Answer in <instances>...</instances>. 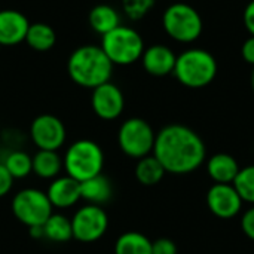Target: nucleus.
<instances>
[{
  "mask_svg": "<svg viewBox=\"0 0 254 254\" xmlns=\"http://www.w3.org/2000/svg\"><path fill=\"white\" fill-rule=\"evenodd\" d=\"M153 156L170 174H190L205 161V144L189 127L171 124L155 137Z\"/></svg>",
  "mask_w": 254,
  "mask_h": 254,
  "instance_id": "obj_1",
  "label": "nucleus"
},
{
  "mask_svg": "<svg viewBox=\"0 0 254 254\" xmlns=\"http://www.w3.org/2000/svg\"><path fill=\"white\" fill-rule=\"evenodd\" d=\"M67 71L76 85L94 89L106 82H110L113 64L101 46L83 45L74 49L68 57Z\"/></svg>",
  "mask_w": 254,
  "mask_h": 254,
  "instance_id": "obj_2",
  "label": "nucleus"
},
{
  "mask_svg": "<svg viewBox=\"0 0 254 254\" xmlns=\"http://www.w3.org/2000/svg\"><path fill=\"white\" fill-rule=\"evenodd\" d=\"M173 73L186 88H205L217 74V61L208 51L192 48L177 55Z\"/></svg>",
  "mask_w": 254,
  "mask_h": 254,
  "instance_id": "obj_3",
  "label": "nucleus"
},
{
  "mask_svg": "<svg viewBox=\"0 0 254 254\" xmlns=\"http://www.w3.org/2000/svg\"><path fill=\"white\" fill-rule=\"evenodd\" d=\"M63 167L68 177L79 183L101 174L104 167V153L92 140H77L65 152Z\"/></svg>",
  "mask_w": 254,
  "mask_h": 254,
  "instance_id": "obj_4",
  "label": "nucleus"
},
{
  "mask_svg": "<svg viewBox=\"0 0 254 254\" xmlns=\"http://www.w3.org/2000/svg\"><path fill=\"white\" fill-rule=\"evenodd\" d=\"M101 49L113 65H129L141 60L144 52L143 37L128 25H119L101 39Z\"/></svg>",
  "mask_w": 254,
  "mask_h": 254,
  "instance_id": "obj_5",
  "label": "nucleus"
},
{
  "mask_svg": "<svg viewBox=\"0 0 254 254\" xmlns=\"http://www.w3.org/2000/svg\"><path fill=\"white\" fill-rule=\"evenodd\" d=\"M165 33L179 43H192L202 33V18L188 3H174L162 15Z\"/></svg>",
  "mask_w": 254,
  "mask_h": 254,
  "instance_id": "obj_6",
  "label": "nucleus"
},
{
  "mask_svg": "<svg viewBox=\"0 0 254 254\" xmlns=\"http://www.w3.org/2000/svg\"><path fill=\"white\" fill-rule=\"evenodd\" d=\"M52 208L46 192L33 188L19 190L12 199L13 216L28 228L42 226L52 214Z\"/></svg>",
  "mask_w": 254,
  "mask_h": 254,
  "instance_id": "obj_7",
  "label": "nucleus"
},
{
  "mask_svg": "<svg viewBox=\"0 0 254 254\" xmlns=\"http://www.w3.org/2000/svg\"><path fill=\"white\" fill-rule=\"evenodd\" d=\"M155 131L141 118L127 119L118 131V143L121 150L134 159H141L153 152Z\"/></svg>",
  "mask_w": 254,
  "mask_h": 254,
  "instance_id": "obj_8",
  "label": "nucleus"
},
{
  "mask_svg": "<svg viewBox=\"0 0 254 254\" xmlns=\"http://www.w3.org/2000/svg\"><path fill=\"white\" fill-rule=\"evenodd\" d=\"M109 228V217L103 207L86 204L79 208L71 219L73 238L80 243L98 241Z\"/></svg>",
  "mask_w": 254,
  "mask_h": 254,
  "instance_id": "obj_9",
  "label": "nucleus"
},
{
  "mask_svg": "<svg viewBox=\"0 0 254 254\" xmlns=\"http://www.w3.org/2000/svg\"><path fill=\"white\" fill-rule=\"evenodd\" d=\"M30 137L39 150L58 152L65 143L67 131L60 118L54 115H40L31 122Z\"/></svg>",
  "mask_w": 254,
  "mask_h": 254,
  "instance_id": "obj_10",
  "label": "nucleus"
},
{
  "mask_svg": "<svg viewBox=\"0 0 254 254\" xmlns=\"http://www.w3.org/2000/svg\"><path fill=\"white\" fill-rule=\"evenodd\" d=\"M244 201L238 195L234 185L214 183L207 192L208 210L219 219H232L243 210Z\"/></svg>",
  "mask_w": 254,
  "mask_h": 254,
  "instance_id": "obj_11",
  "label": "nucleus"
},
{
  "mask_svg": "<svg viewBox=\"0 0 254 254\" xmlns=\"http://www.w3.org/2000/svg\"><path fill=\"white\" fill-rule=\"evenodd\" d=\"M91 106L100 119L115 121L124 112L125 98L119 86H116L112 82H106L92 89Z\"/></svg>",
  "mask_w": 254,
  "mask_h": 254,
  "instance_id": "obj_12",
  "label": "nucleus"
},
{
  "mask_svg": "<svg viewBox=\"0 0 254 254\" xmlns=\"http://www.w3.org/2000/svg\"><path fill=\"white\" fill-rule=\"evenodd\" d=\"M177 55L174 51L165 45H152L144 48L141 55V64L144 70L156 77L168 76L174 71Z\"/></svg>",
  "mask_w": 254,
  "mask_h": 254,
  "instance_id": "obj_13",
  "label": "nucleus"
},
{
  "mask_svg": "<svg viewBox=\"0 0 254 254\" xmlns=\"http://www.w3.org/2000/svg\"><path fill=\"white\" fill-rule=\"evenodd\" d=\"M30 22L24 13L13 9L0 10V45L13 46L25 40Z\"/></svg>",
  "mask_w": 254,
  "mask_h": 254,
  "instance_id": "obj_14",
  "label": "nucleus"
},
{
  "mask_svg": "<svg viewBox=\"0 0 254 254\" xmlns=\"http://www.w3.org/2000/svg\"><path fill=\"white\" fill-rule=\"evenodd\" d=\"M46 195L54 208H70L80 199V183L68 176L57 177L49 185Z\"/></svg>",
  "mask_w": 254,
  "mask_h": 254,
  "instance_id": "obj_15",
  "label": "nucleus"
},
{
  "mask_svg": "<svg viewBox=\"0 0 254 254\" xmlns=\"http://www.w3.org/2000/svg\"><path fill=\"white\" fill-rule=\"evenodd\" d=\"M240 168L237 159L229 153H216L207 161V173L214 183L232 185Z\"/></svg>",
  "mask_w": 254,
  "mask_h": 254,
  "instance_id": "obj_16",
  "label": "nucleus"
},
{
  "mask_svg": "<svg viewBox=\"0 0 254 254\" xmlns=\"http://www.w3.org/2000/svg\"><path fill=\"white\" fill-rule=\"evenodd\" d=\"M113 193L110 180L103 174L88 179L80 183V199H85L92 205H103L110 201Z\"/></svg>",
  "mask_w": 254,
  "mask_h": 254,
  "instance_id": "obj_17",
  "label": "nucleus"
},
{
  "mask_svg": "<svg viewBox=\"0 0 254 254\" xmlns=\"http://www.w3.org/2000/svg\"><path fill=\"white\" fill-rule=\"evenodd\" d=\"M88 21L94 31L104 36L121 25V15L110 4H97L91 9Z\"/></svg>",
  "mask_w": 254,
  "mask_h": 254,
  "instance_id": "obj_18",
  "label": "nucleus"
},
{
  "mask_svg": "<svg viewBox=\"0 0 254 254\" xmlns=\"http://www.w3.org/2000/svg\"><path fill=\"white\" fill-rule=\"evenodd\" d=\"M33 173L40 179H57L63 167V158L55 150H39L31 156Z\"/></svg>",
  "mask_w": 254,
  "mask_h": 254,
  "instance_id": "obj_19",
  "label": "nucleus"
},
{
  "mask_svg": "<svg viewBox=\"0 0 254 254\" xmlns=\"http://www.w3.org/2000/svg\"><path fill=\"white\" fill-rule=\"evenodd\" d=\"M25 42L31 49L37 52H46L54 48L57 42V34L51 25L45 22H34L30 24L27 30Z\"/></svg>",
  "mask_w": 254,
  "mask_h": 254,
  "instance_id": "obj_20",
  "label": "nucleus"
},
{
  "mask_svg": "<svg viewBox=\"0 0 254 254\" xmlns=\"http://www.w3.org/2000/svg\"><path fill=\"white\" fill-rule=\"evenodd\" d=\"M43 238L52 243H67L73 238L71 231V220L67 219L64 214L52 213L49 219L42 225Z\"/></svg>",
  "mask_w": 254,
  "mask_h": 254,
  "instance_id": "obj_21",
  "label": "nucleus"
},
{
  "mask_svg": "<svg viewBox=\"0 0 254 254\" xmlns=\"http://www.w3.org/2000/svg\"><path fill=\"white\" fill-rule=\"evenodd\" d=\"M115 254H152V241L140 232H125L116 240Z\"/></svg>",
  "mask_w": 254,
  "mask_h": 254,
  "instance_id": "obj_22",
  "label": "nucleus"
},
{
  "mask_svg": "<svg viewBox=\"0 0 254 254\" xmlns=\"http://www.w3.org/2000/svg\"><path fill=\"white\" fill-rule=\"evenodd\" d=\"M165 174H167V171L164 170L161 162L153 155H147V156L138 159V162L135 165V179L143 186L158 185L164 179Z\"/></svg>",
  "mask_w": 254,
  "mask_h": 254,
  "instance_id": "obj_23",
  "label": "nucleus"
},
{
  "mask_svg": "<svg viewBox=\"0 0 254 254\" xmlns=\"http://www.w3.org/2000/svg\"><path fill=\"white\" fill-rule=\"evenodd\" d=\"M3 165L6 167L9 174L13 177V180L15 179H24L30 173H33L31 156L27 155L25 152H21V150H15V152L9 153L6 156V161Z\"/></svg>",
  "mask_w": 254,
  "mask_h": 254,
  "instance_id": "obj_24",
  "label": "nucleus"
},
{
  "mask_svg": "<svg viewBox=\"0 0 254 254\" xmlns=\"http://www.w3.org/2000/svg\"><path fill=\"white\" fill-rule=\"evenodd\" d=\"M232 185L244 202L254 205V165L240 168L238 176L235 177Z\"/></svg>",
  "mask_w": 254,
  "mask_h": 254,
  "instance_id": "obj_25",
  "label": "nucleus"
},
{
  "mask_svg": "<svg viewBox=\"0 0 254 254\" xmlns=\"http://www.w3.org/2000/svg\"><path fill=\"white\" fill-rule=\"evenodd\" d=\"M153 6H155V0H122L124 12L132 21H138L144 18L152 10Z\"/></svg>",
  "mask_w": 254,
  "mask_h": 254,
  "instance_id": "obj_26",
  "label": "nucleus"
},
{
  "mask_svg": "<svg viewBox=\"0 0 254 254\" xmlns=\"http://www.w3.org/2000/svg\"><path fill=\"white\" fill-rule=\"evenodd\" d=\"M152 254H177V246L170 238L152 241Z\"/></svg>",
  "mask_w": 254,
  "mask_h": 254,
  "instance_id": "obj_27",
  "label": "nucleus"
},
{
  "mask_svg": "<svg viewBox=\"0 0 254 254\" xmlns=\"http://www.w3.org/2000/svg\"><path fill=\"white\" fill-rule=\"evenodd\" d=\"M241 229L247 238L254 241V205L249 208L241 217Z\"/></svg>",
  "mask_w": 254,
  "mask_h": 254,
  "instance_id": "obj_28",
  "label": "nucleus"
},
{
  "mask_svg": "<svg viewBox=\"0 0 254 254\" xmlns=\"http://www.w3.org/2000/svg\"><path fill=\"white\" fill-rule=\"evenodd\" d=\"M12 185H13V177L9 174L6 167L0 164V198H3L4 195L10 192Z\"/></svg>",
  "mask_w": 254,
  "mask_h": 254,
  "instance_id": "obj_29",
  "label": "nucleus"
},
{
  "mask_svg": "<svg viewBox=\"0 0 254 254\" xmlns=\"http://www.w3.org/2000/svg\"><path fill=\"white\" fill-rule=\"evenodd\" d=\"M241 54H243V58H244L249 64H253L254 65V36H250V37L243 43Z\"/></svg>",
  "mask_w": 254,
  "mask_h": 254,
  "instance_id": "obj_30",
  "label": "nucleus"
},
{
  "mask_svg": "<svg viewBox=\"0 0 254 254\" xmlns=\"http://www.w3.org/2000/svg\"><path fill=\"white\" fill-rule=\"evenodd\" d=\"M244 25L249 33L254 36V0H252L244 10Z\"/></svg>",
  "mask_w": 254,
  "mask_h": 254,
  "instance_id": "obj_31",
  "label": "nucleus"
},
{
  "mask_svg": "<svg viewBox=\"0 0 254 254\" xmlns=\"http://www.w3.org/2000/svg\"><path fill=\"white\" fill-rule=\"evenodd\" d=\"M252 88H253V91H254V70H253V73H252Z\"/></svg>",
  "mask_w": 254,
  "mask_h": 254,
  "instance_id": "obj_32",
  "label": "nucleus"
},
{
  "mask_svg": "<svg viewBox=\"0 0 254 254\" xmlns=\"http://www.w3.org/2000/svg\"><path fill=\"white\" fill-rule=\"evenodd\" d=\"M0 48H1V45H0Z\"/></svg>",
  "mask_w": 254,
  "mask_h": 254,
  "instance_id": "obj_33",
  "label": "nucleus"
}]
</instances>
